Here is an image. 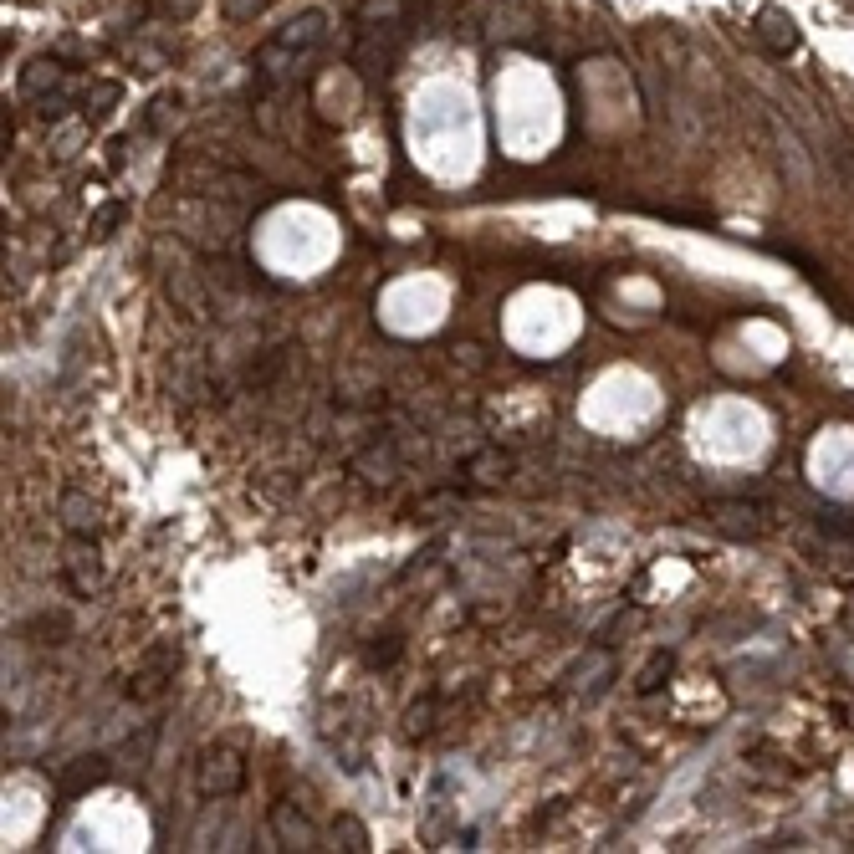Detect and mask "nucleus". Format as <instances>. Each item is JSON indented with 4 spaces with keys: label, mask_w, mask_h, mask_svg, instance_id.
<instances>
[{
    "label": "nucleus",
    "mask_w": 854,
    "mask_h": 854,
    "mask_svg": "<svg viewBox=\"0 0 854 854\" xmlns=\"http://www.w3.org/2000/svg\"><path fill=\"white\" fill-rule=\"evenodd\" d=\"M323 36H328V16H323V11H302L297 21H287V26L256 52L261 77H287L297 62H307L312 52L323 47Z\"/></svg>",
    "instance_id": "nucleus-1"
},
{
    "label": "nucleus",
    "mask_w": 854,
    "mask_h": 854,
    "mask_svg": "<svg viewBox=\"0 0 854 854\" xmlns=\"http://www.w3.org/2000/svg\"><path fill=\"white\" fill-rule=\"evenodd\" d=\"M195 783H200L205 798H231V793H241V783H246V757L236 747H226V742L205 747L200 762H195Z\"/></svg>",
    "instance_id": "nucleus-2"
},
{
    "label": "nucleus",
    "mask_w": 854,
    "mask_h": 854,
    "mask_svg": "<svg viewBox=\"0 0 854 854\" xmlns=\"http://www.w3.org/2000/svg\"><path fill=\"white\" fill-rule=\"evenodd\" d=\"M174 670H179V645H174V640H159L139 665H133L128 696H133V701H159V696L169 691V681H174Z\"/></svg>",
    "instance_id": "nucleus-3"
},
{
    "label": "nucleus",
    "mask_w": 854,
    "mask_h": 854,
    "mask_svg": "<svg viewBox=\"0 0 854 854\" xmlns=\"http://www.w3.org/2000/svg\"><path fill=\"white\" fill-rule=\"evenodd\" d=\"M752 36H757L773 57H788V52L798 47V26H793V16H788V11H762V16H757V26H752Z\"/></svg>",
    "instance_id": "nucleus-4"
},
{
    "label": "nucleus",
    "mask_w": 854,
    "mask_h": 854,
    "mask_svg": "<svg viewBox=\"0 0 854 854\" xmlns=\"http://www.w3.org/2000/svg\"><path fill=\"white\" fill-rule=\"evenodd\" d=\"M103 778H108V757H77L72 768L57 778V788H62V798H77L87 788H98Z\"/></svg>",
    "instance_id": "nucleus-5"
},
{
    "label": "nucleus",
    "mask_w": 854,
    "mask_h": 854,
    "mask_svg": "<svg viewBox=\"0 0 854 854\" xmlns=\"http://www.w3.org/2000/svg\"><path fill=\"white\" fill-rule=\"evenodd\" d=\"M62 573H67V583H72L77 594H93V589H98V578H103L98 548H72V558L62 563Z\"/></svg>",
    "instance_id": "nucleus-6"
},
{
    "label": "nucleus",
    "mask_w": 854,
    "mask_h": 854,
    "mask_svg": "<svg viewBox=\"0 0 854 854\" xmlns=\"http://www.w3.org/2000/svg\"><path fill=\"white\" fill-rule=\"evenodd\" d=\"M272 824H277V834H282L292 849H312V844H318V834H312V824H307L302 814L292 819V803H277V808H272Z\"/></svg>",
    "instance_id": "nucleus-7"
},
{
    "label": "nucleus",
    "mask_w": 854,
    "mask_h": 854,
    "mask_svg": "<svg viewBox=\"0 0 854 854\" xmlns=\"http://www.w3.org/2000/svg\"><path fill=\"white\" fill-rule=\"evenodd\" d=\"M62 522L77 537H93L98 532V512H93V502H87L82 491H67V497H62Z\"/></svg>",
    "instance_id": "nucleus-8"
},
{
    "label": "nucleus",
    "mask_w": 854,
    "mask_h": 854,
    "mask_svg": "<svg viewBox=\"0 0 854 854\" xmlns=\"http://www.w3.org/2000/svg\"><path fill=\"white\" fill-rule=\"evenodd\" d=\"M47 82L57 87V82H62V67H57V62H31V67L21 72V93H26V98H36Z\"/></svg>",
    "instance_id": "nucleus-9"
},
{
    "label": "nucleus",
    "mask_w": 854,
    "mask_h": 854,
    "mask_svg": "<svg viewBox=\"0 0 854 854\" xmlns=\"http://www.w3.org/2000/svg\"><path fill=\"white\" fill-rule=\"evenodd\" d=\"M169 297L185 302L190 318H205V297H200V287L190 282V272H174V277H169Z\"/></svg>",
    "instance_id": "nucleus-10"
},
{
    "label": "nucleus",
    "mask_w": 854,
    "mask_h": 854,
    "mask_svg": "<svg viewBox=\"0 0 854 854\" xmlns=\"http://www.w3.org/2000/svg\"><path fill=\"white\" fill-rule=\"evenodd\" d=\"M670 665H676L670 655H655V660L645 665V676H640V686H635V691H640V696H650V691L660 686V676H670Z\"/></svg>",
    "instance_id": "nucleus-11"
},
{
    "label": "nucleus",
    "mask_w": 854,
    "mask_h": 854,
    "mask_svg": "<svg viewBox=\"0 0 854 854\" xmlns=\"http://www.w3.org/2000/svg\"><path fill=\"white\" fill-rule=\"evenodd\" d=\"M108 103H118V82H98L93 93H87V113H93V118H103Z\"/></svg>",
    "instance_id": "nucleus-12"
},
{
    "label": "nucleus",
    "mask_w": 854,
    "mask_h": 854,
    "mask_svg": "<svg viewBox=\"0 0 854 854\" xmlns=\"http://www.w3.org/2000/svg\"><path fill=\"white\" fill-rule=\"evenodd\" d=\"M220 6H226V16H231V21H246V16L266 11V6H272V0H220Z\"/></svg>",
    "instance_id": "nucleus-13"
},
{
    "label": "nucleus",
    "mask_w": 854,
    "mask_h": 854,
    "mask_svg": "<svg viewBox=\"0 0 854 854\" xmlns=\"http://www.w3.org/2000/svg\"><path fill=\"white\" fill-rule=\"evenodd\" d=\"M333 834H343V839H348L343 849H364V844H369V834H364V829H358L353 819H338V824H333Z\"/></svg>",
    "instance_id": "nucleus-14"
},
{
    "label": "nucleus",
    "mask_w": 854,
    "mask_h": 854,
    "mask_svg": "<svg viewBox=\"0 0 854 854\" xmlns=\"http://www.w3.org/2000/svg\"><path fill=\"white\" fill-rule=\"evenodd\" d=\"M394 655H399V640H394V635H384V645H374V650H369V660H379V665H389Z\"/></svg>",
    "instance_id": "nucleus-15"
},
{
    "label": "nucleus",
    "mask_w": 854,
    "mask_h": 854,
    "mask_svg": "<svg viewBox=\"0 0 854 854\" xmlns=\"http://www.w3.org/2000/svg\"><path fill=\"white\" fill-rule=\"evenodd\" d=\"M118 215H123V205H103V210H98V220H93V231H98V236H108V226H113Z\"/></svg>",
    "instance_id": "nucleus-16"
}]
</instances>
